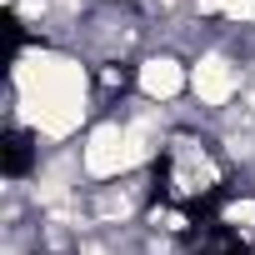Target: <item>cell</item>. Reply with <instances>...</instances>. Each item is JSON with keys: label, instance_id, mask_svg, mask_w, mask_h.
Masks as SVG:
<instances>
[{"label": "cell", "instance_id": "cell-1", "mask_svg": "<svg viewBox=\"0 0 255 255\" xmlns=\"http://www.w3.org/2000/svg\"><path fill=\"white\" fill-rule=\"evenodd\" d=\"M30 165V135L25 130H10V145H5V170L10 175H25Z\"/></svg>", "mask_w": 255, "mask_h": 255}]
</instances>
